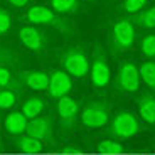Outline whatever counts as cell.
<instances>
[{"label":"cell","mask_w":155,"mask_h":155,"mask_svg":"<svg viewBox=\"0 0 155 155\" xmlns=\"http://www.w3.org/2000/svg\"><path fill=\"white\" fill-rule=\"evenodd\" d=\"M25 19L34 25H47V27H54L58 31L64 32V34H71L73 27L66 19H62L59 14L54 10L44 7V5H32L27 12H25Z\"/></svg>","instance_id":"1"},{"label":"cell","mask_w":155,"mask_h":155,"mask_svg":"<svg viewBox=\"0 0 155 155\" xmlns=\"http://www.w3.org/2000/svg\"><path fill=\"white\" fill-rule=\"evenodd\" d=\"M133 42H135V25H133V22L130 19L116 20L111 27V37H110L113 54H120V52L132 49Z\"/></svg>","instance_id":"2"},{"label":"cell","mask_w":155,"mask_h":155,"mask_svg":"<svg viewBox=\"0 0 155 155\" xmlns=\"http://www.w3.org/2000/svg\"><path fill=\"white\" fill-rule=\"evenodd\" d=\"M89 78H91L93 86L98 89L108 86L110 79H111L108 58H106V52L101 46H96L93 49V56L89 61Z\"/></svg>","instance_id":"3"},{"label":"cell","mask_w":155,"mask_h":155,"mask_svg":"<svg viewBox=\"0 0 155 155\" xmlns=\"http://www.w3.org/2000/svg\"><path fill=\"white\" fill-rule=\"evenodd\" d=\"M81 121L88 128H101L110 121V110L105 101H89L81 110Z\"/></svg>","instance_id":"4"},{"label":"cell","mask_w":155,"mask_h":155,"mask_svg":"<svg viewBox=\"0 0 155 155\" xmlns=\"http://www.w3.org/2000/svg\"><path fill=\"white\" fill-rule=\"evenodd\" d=\"M142 130L138 120L132 111H120L110 123V133L116 138H132Z\"/></svg>","instance_id":"5"},{"label":"cell","mask_w":155,"mask_h":155,"mask_svg":"<svg viewBox=\"0 0 155 155\" xmlns=\"http://www.w3.org/2000/svg\"><path fill=\"white\" fill-rule=\"evenodd\" d=\"M62 66H64V73H68L69 76L84 78L89 71L88 56L81 47H69L62 54Z\"/></svg>","instance_id":"6"},{"label":"cell","mask_w":155,"mask_h":155,"mask_svg":"<svg viewBox=\"0 0 155 155\" xmlns=\"http://www.w3.org/2000/svg\"><path fill=\"white\" fill-rule=\"evenodd\" d=\"M25 133L34 138H37L42 143H54V127H52V118L51 116H35L27 121Z\"/></svg>","instance_id":"7"},{"label":"cell","mask_w":155,"mask_h":155,"mask_svg":"<svg viewBox=\"0 0 155 155\" xmlns=\"http://www.w3.org/2000/svg\"><path fill=\"white\" fill-rule=\"evenodd\" d=\"M140 86L138 68L133 62H121L116 74V88L123 93H135Z\"/></svg>","instance_id":"8"},{"label":"cell","mask_w":155,"mask_h":155,"mask_svg":"<svg viewBox=\"0 0 155 155\" xmlns=\"http://www.w3.org/2000/svg\"><path fill=\"white\" fill-rule=\"evenodd\" d=\"M19 41L24 47H27L32 52H42L47 46V37L41 29L34 25H24L19 29Z\"/></svg>","instance_id":"9"},{"label":"cell","mask_w":155,"mask_h":155,"mask_svg":"<svg viewBox=\"0 0 155 155\" xmlns=\"http://www.w3.org/2000/svg\"><path fill=\"white\" fill-rule=\"evenodd\" d=\"M73 88V81L71 76L64 71H54L52 74H49V84H47V91H49L51 98H59L68 96V93Z\"/></svg>","instance_id":"10"},{"label":"cell","mask_w":155,"mask_h":155,"mask_svg":"<svg viewBox=\"0 0 155 155\" xmlns=\"http://www.w3.org/2000/svg\"><path fill=\"white\" fill-rule=\"evenodd\" d=\"M17 81L34 91H44L49 84V74L44 71H22L17 74Z\"/></svg>","instance_id":"11"},{"label":"cell","mask_w":155,"mask_h":155,"mask_svg":"<svg viewBox=\"0 0 155 155\" xmlns=\"http://www.w3.org/2000/svg\"><path fill=\"white\" fill-rule=\"evenodd\" d=\"M78 110H79V103H78V100H74V98H71V96L59 98V101H58V113H59L61 121L66 125V127H71V125L76 121Z\"/></svg>","instance_id":"12"},{"label":"cell","mask_w":155,"mask_h":155,"mask_svg":"<svg viewBox=\"0 0 155 155\" xmlns=\"http://www.w3.org/2000/svg\"><path fill=\"white\" fill-rule=\"evenodd\" d=\"M138 105V113L142 116V120L147 125H153L155 123V98L150 93H145L137 100Z\"/></svg>","instance_id":"13"},{"label":"cell","mask_w":155,"mask_h":155,"mask_svg":"<svg viewBox=\"0 0 155 155\" xmlns=\"http://www.w3.org/2000/svg\"><path fill=\"white\" fill-rule=\"evenodd\" d=\"M27 118L22 115L20 111H12L5 116V121H4V127L10 135H22L25 133V128H27Z\"/></svg>","instance_id":"14"},{"label":"cell","mask_w":155,"mask_h":155,"mask_svg":"<svg viewBox=\"0 0 155 155\" xmlns=\"http://www.w3.org/2000/svg\"><path fill=\"white\" fill-rule=\"evenodd\" d=\"M15 147L17 150L24 152V153H39V152L44 150V143L39 142L37 138L27 135V133H22L15 138Z\"/></svg>","instance_id":"15"},{"label":"cell","mask_w":155,"mask_h":155,"mask_svg":"<svg viewBox=\"0 0 155 155\" xmlns=\"http://www.w3.org/2000/svg\"><path fill=\"white\" fill-rule=\"evenodd\" d=\"M44 110V100L39 96H31L27 98V100L24 101L22 105V115L27 118V120H32V118H35V116H39L41 113H42Z\"/></svg>","instance_id":"16"},{"label":"cell","mask_w":155,"mask_h":155,"mask_svg":"<svg viewBox=\"0 0 155 155\" xmlns=\"http://www.w3.org/2000/svg\"><path fill=\"white\" fill-rule=\"evenodd\" d=\"M138 76L142 78V81L147 84V88L150 89H155V64L152 59L145 61L142 66L138 68Z\"/></svg>","instance_id":"17"},{"label":"cell","mask_w":155,"mask_h":155,"mask_svg":"<svg viewBox=\"0 0 155 155\" xmlns=\"http://www.w3.org/2000/svg\"><path fill=\"white\" fill-rule=\"evenodd\" d=\"M133 24H137L138 27L143 29H152L155 25V10L153 8H143V10L137 12V15L133 19H130Z\"/></svg>","instance_id":"18"},{"label":"cell","mask_w":155,"mask_h":155,"mask_svg":"<svg viewBox=\"0 0 155 155\" xmlns=\"http://www.w3.org/2000/svg\"><path fill=\"white\" fill-rule=\"evenodd\" d=\"M56 14H74L79 10V0H51Z\"/></svg>","instance_id":"19"},{"label":"cell","mask_w":155,"mask_h":155,"mask_svg":"<svg viewBox=\"0 0 155 155\" xmlns=\"http://www.w3.org/2000/svg\"><path fill=\"white\" fill-rule=\"evenodd\" d=\"M17 88H19V81L12 74V71L7 69V66H0V89H14V91H17Z\"/></svg>","instance_id":"20"},{"label":"cell","mask_w":155,"mask_h":155,"mask_svg":"<svg viewBox=\"0 0 155 155\" xmlns=\"http://www.w3.org/2000/svg\"><path fill=\"white\" fill-rule=\"evenodd\" d=\"M19 103V93L14 89H0V110H10Z\"/></svg>","instance_id":"21"},{"label":"cell","mask_w":155,"mask_h":155,"mask_svg":"<svg viewBox=\"0 0 155 155\" xmlns=\"http://www.w3.org/2000/svg\"><path fill=\"white\" fill-rule=\"evenodd\" d=\"M96 150L100 153L113 155V153H121V152H125V147L120 142H115V140H101L100 143H98Z\"/></svg>","instance_id":"22"},{"label":"cell","mask_w":155,"mask_h":155,"mask_svg":"<svg viewBox=\"0 0 155 155\" xmlns=\"http://www.w3.org/2000/svg\"><path fill=\"white\" fill-rule=\"evenodd\" d=\"M19 61V56L14 49L7 46H0V66H14Z\"/></svg>","instance_id":"23"},{"label":"cell","mask_w":155,"mask_h":155,"mask_svg":"<svg viewBox=\"0 0 155 155\" xmlns=\"http://www.w3.org/2000/svg\"><path fill=\"white\" fill-rule=\"evenodd\" d=\"M142 54L147 59H152L155 56V35L153 34H147L143 39H142Z\"/></svg>","instance_id":"24"},{"label":"cell","mask_w":155,"mask_h":155,"mask_svg":"<svg viewBox=\"0 0 155 155\" xmlns=\"http://www.w3.org/2000/svg\"><path fill=\"white\" fill-rule=\"evenodd\" d=\"M148 0H123L121 8L128 14H137V12L143 10V7L147 5Z\"/></svg>","instance_id":"25"},{"label":"cell","mask_w":155,"mask_h":155,"mask_svg":"<svg viewBox=\"0 0 155 155\" xmlns=\"http://www.w3.org/2000/svg\"><path fill=\"white\" fill-rule=\"evenodd\" d=\"M12 27V17L4 7H0V35L7 34Z\"/></svg>","instance_id":"26"},{"label":"cell","mask_w":155,"mask_h":155,"mask_svg":"<svg viewBox=\"0 0 155 155\" xmlns=\"http://www.w3.org/2000/svg\"><path fill=\"white\" fill-rule=\"evenodd\" d=\"M5 2L14 8H22V7H25L31 0H5Z\"/></svg>","instance_id":"27"},{"label":"cell","mask_w":155,"mask_h":155,"mask_svg":"<svg viewBox=\"0 0 155 155\" xmlns=\"http://www.w3.org/2000/svg\"><path fill=\"white\" fill-rule=\"evenodd\" d=\"M62 153L64 155H76V153H79V148L78 147H66V148H62Z\"/></svg>","instance_id":"28"},{"label":"cell","mask_w":155,"mask_h":155,"mask_svg":"<svg viewBox=\"0 0 155 155\" xmlns=\"http://www.w3.org/2000/svg\"><path fill=\"white\" fill-rule=\"evenodd\" d=\"M62 155H64V153H62Z\"/></svg>","instance_id":"29"}]
</instances>
